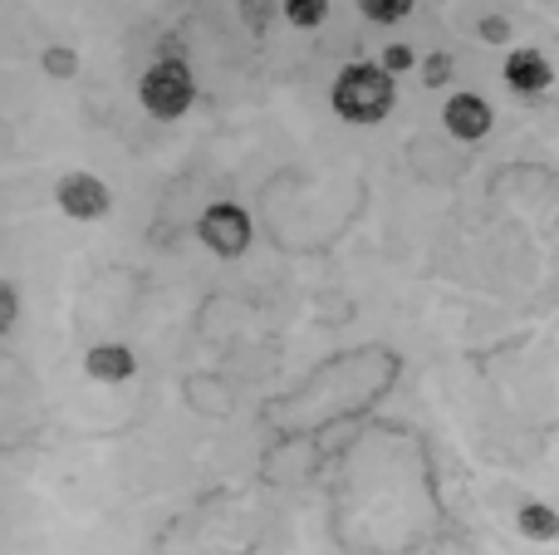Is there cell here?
Here are the masks:
<instances>
[{
	"instance_id": "obj_1",
	"label": "cell",
	"mask_w": 559,
	"mask_h": 555,
	"mask_svg": "<svg viewBox=\"0 0 559 555\" xmlns=\"http://www.w3.org/2000/svg\"><path fill=\"white\" fill-rule=\"evenodd\" d=\"M397 104V79L383 64H348L334 79V114L344 123H378Z\"/></svg>"
},
{
	"instance_id": "obj_2",
	"label": "cell",
	"mask_w": 559,
	"mask_h": 555,
	"mask_svg": "<svg viewBox=\"0 0 559 555\" xmlns=\"http://www.w3.org/2000/svg\"><path fill=\"white\" fill-rule=\"evenodd\" d=\"M138 94H143V108L153 118H182L187 108H192V98H197L192 69H187L182 59H157V64L143 74Z\"/></svg>"
},
{
	"instance_id": "obj_3",
	"label": "cell",
	"mask_w": 559,
	"mask_h": 555,
	"mask_svg": "<svg viewBox=\"0 0 559 555\" xmlns=\"http://www.w3.org/2000/svg\"><path fill=\"white\" fill-rule=\"evenodd\" d=\"M197 236H202L216 256L231 261V256H241L246 246H251V216H246V206H236V202H212L202 212V222H197Z\"/></svg>"
},
{
	"instance_id": "obj_4",
	"label": "cell",
	"mask_w": 559,
	"mask_h": 555,
	"mask_svg": "<svg viewBox=\"0 0 559 555\" xmlns=\"http://www.w3.org/2000/svg\"><path fill=\"white\" fill-rule=\"evenodd\" d=\"M59 206H64V216H74V222H98V216L108 212V187L98 182L94 173H69L64 182H59Z\"/></svg>"
},
{
	"instance_id": "obj_5",
	"label": "cell",
	"mask_w": 559,
	"mask_h": 555,
	"mask_svg": "<svg viewBox=\"0 0 559 555\" xmlns=\"http://www.w3.org/2000/svg\"><path fill=\"white\" fill-rule=\"evenodd\" d=\"M442 123L452 128V138H462V143H481V138L491 133L496 114H491V104H486V98L452 94V98H447V108H442Z\"/></svg>"
},
{
	"instance_id": "obj_6",
	"label": "cell",
	"mask_w": 559,
	"mask_h": 555,
	"mask_svg": "<svg viewBox=\"0 0 559 555\" xmlns=\"http://www.w3.org/2000/svg\"><path fill=\"white\" fill-rule=\"evenodd\" d=\"M501 74L515 94H545V88H550V59H545L540 49H511Z\"/></svg>"
},
{
	"instance_id": "obj_7",
	"label": "cell",
	"mask_w": 559,
	"mask_h": 555,
	"mask_svg": "<svg viewBox=\"0 0 559 555\" xmlns=\"http://www.w3.org/2000/svg\"><path fill=\"white\" fill-rule=\"evenodd\" d=\"M84 374L98 383H128L138 374V359L123 344H94V350L84 354Z\"/></svg>"
},
{
	"instance_id": "obj_8",
	"label": "cell",
	"mask_w": 559,
	"mask_h": 555,
	"mask_svg": "<svg viewBox=\"0 0 559 555\" xmlns=\"http://www.w3.org/2000/svg\"><path fill=\"white\" fill-rule=\"evenodd\" d=\"M515 531H521L525 541H555L559 536V511L550 501H525L521 511H515Z\"/></svg>"
},
{
	"instance_id": "obj_9",
	"label": "cell",
	"mask_w": 559,
	"mask_h": 555,
	"mask_svg": "<svg viewBox=\"0 0 559 555\" xmlns=\"http://www.w3.org/2000/svg\"><path fill=\"white\" fill-rule=\"evenodd\" d=\"M280 10H285V20L299 29H319L329 20V0H285Z\"/></svg>"
},
{
	"instance_id": "obj_10",
	"label": "cell",
	"mask_w": 559,
	"mask_h": 555,
	"mask_svg": "<svg viewBox=\"0 0 559 555\" xmlns=\"http://www.w3.org/2000/svg\"><path fill=\"white\" fill-rule=\"evenodd\" d=\"M358 5H364V15L378 20V25H393V20L413 15V0H358Z\"/></svg>"
},
{
	"instance_id": "obj_11",
	"label": "cell",
	"mask_w": 559,
	"mask_h": 555,
	"mask_svg": "<svg viewBox=\"0 0 559 555\" xmlns=\"http://www.w3.org/2000/svg\"><path fill=\"white\" fill-rule=\"evenodd\" d=\"M241 20H246L251 35H265L271 20H275V0H241Z\"/></svg>"
},
{
	"instance_id": "obj_12",
	"label": "cell",
	"mask_w": 559,
	"mask_h": 555,
	"mask_svg": "<svg viewBox=\"0 0 559 555\" xmlns=\"http://www.w3.org/2000/svg\"><path fill=\"white\" fill-rule=\"evenodd\" d=\"M417 64V55H413V45H388L383 49V69H388V74H403V69H413Z\"/></svg>"
},
{
	"instance_id": "obj_13",
	"label": "cell",
	"mask_w": 559,
	"mask_h": 555,
	"mask_svg": "<svg viewBox=\"0 0 559 555\" xmlns=\"http://www.w3.org/2000/svg\"><path fill=\"white\" fill-rule=\"evenodd\" d=\"M45 69H49V74H55V79H69L79 64H74V55H69L64 45H55V49H45Z\"/></svg>"
},
{
	"instance_id": "obj_14",
	"label": "cell",
	"mask_w": 559,
	"mask_h": 555,
	"mask_svg": "<svg viewBox=\"0 0 559 555\" xmlns=\"http://www.w3.org/2000/svg\"><path fill=\"white\" fill-rule=\"evenodd\" d=\"M15 315H20L15 285H0V330H15Z\"/></svg>"
},
{
	"instance_id": "obj_15",
	"label": "cell",
	"mask_w": 559,
	"mask_h": 555,
	"mask_svg": "<svg viewBox=\"0 0 559 555\" xmlns=\"http://www.w3.org/2000/svg\"><path fill=\"white\" fill-rule=\"evenodd\" d=\"M481 35L491 39V45H506V39H511V25H506L501 15H491V20H481Z\"/></svg>"
},
{
	"instance_id": "obj_16",
	"label": "cell",
	"mask_w": 559,
	"mask_h": 555,
	"mask_svg": "<svg viewBox=\"0 0 559 555\" xmlns=\"http://www.w3.org/2000/svg\"><path fill=\"white\" fill-rule=\"evenodd\" d=\"M447 69H452V59H432V64H427V79H432V84H442Z\"/></svg>"
}]
</instances>
